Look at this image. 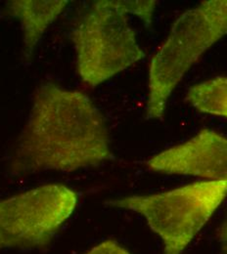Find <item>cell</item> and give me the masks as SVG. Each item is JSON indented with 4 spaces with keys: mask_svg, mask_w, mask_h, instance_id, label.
I'll list each match as a JSON object with an SVG mask.
<instances>
[{
    "mask_svg": "<svg viewBox=\"0 0 227 254\" xmlns=\"http://www.w3.org/2000/svg\"><path fill=\"white\" fill-rule=\"evenodd\" d=\"M186 101L201 113L227 118V77L219 76L192 86Z\"/></svg>",
    "mask_w": 227,
    "mask_h": 254,
    "instance_id": "ba28073f",
    "label": "cell"
},
{
    "mask_svg": "<svg viewBox=\"0 0 227 254\" xmlns=\"http://www.w3.org/2000/svg\"><path fill=\"white\" fill-rule=\"evenodd\" d=\"M125 3L130 14L138 16L147 28L150 27L157 1H125Z\"/></svg>",
    "mask_w": 227,
    "mask_h": 254,
    "instance_id": "9c48e42d",
    "label": "cell"
},
{
    "mask_svg": "<svg viewBox=\"0 0 227 254\" xmlns=\"http://www.w3.org/2000/svg\"><path fill=\"white\" fill-rule=\"evenodd\" d=\"M76 192L46 184L0 200V251H42L75 212Z\"/></svg>",
    "mask_w": 227,
    "mask_h": 254,
    "instance_id": "5b68a950",
    "label": "cell"
},
{
    "mask_svg": "<svg viewBox=\"0 0 227 254\" xmlns=\"http://www.w3.org/2000/svg\"><path fill=\"white\" fill-rule=\"evenodd\" d=\"M125 1H95L72 32L77 71L96 87L145 57L129 19Z\"/></svg>",
    "mask_w": 227,
    "mask_h": 254,
    "instance_id": "3957f363",
    "label": "cell"
},
{
    "mask_svg": "<svg viewBox=\"0 0 227 254\" xmlns=\"http://www.w3.org/2000/svg\"><path fill=\"white\" fill-rule=\"evenodd\" d=\"M113 159L106 122L89 97L42 83L11 159L14 174L73 172Z\"/></svg>",
    "mask_w": 227,
    "mask_h": 254,
    "instance_id": "6da1fadb",
    "label": "cell"
},
{
    "mask_svg": "<svg viewBox=\"0 0 227 254\" xmlns=\"http://www.w3.org/2000/svg\"><path fill=\"white\" fill-rule=\"evenodd\" d=\"M66 0H13L6 4V13L18 19L24 32V57L29 61L49 26L68 6Z\"/></svg>",
    "mask_w": 227,
    "mask_h": 254,
    "instance_id": "52a82bcc",
    "label": "cell"
},
{
    "mask_svg": "<svg viewBox=\"0 0 227 254\" xmlns=\"http://www.w3.org/2000/svg\"><path fill=\"white\" fill-rule=\"evenodd\" d=\"M84 254H131L130 252L113 240L104 241Z\"/></svg>",
    "mask_w": 227,
    "mask_h": 254,
    "instance_id": "30bf717a",
    "label": "cell"
},
{
    "mask_svg": "<svg viewBox=\"0 0 227 254\" xmlns=\"http://www.w3.org/2000/svg\"><path fill=\"white\" fill-rule=\"evenodd\" d=\"M227 196V181H201L147 195L110 199L106 204L142 215L162 241L163 254H182Z\"/></svg>",
    "mask_w": 227,
    "mask_h": 254,
    "instance_id": "277c9868",
    "label": "cell"
},
{
    "mask_svg": "<svg viewBox=\"0 0 227 254\" xmlns=\"http://www.w3.org/2000/svg\"><path fill=\"white\" fill-rule=\"evenodd\" d=\"M147 164L164 174L227 181V138L205 128L190 140L154 156Z\"/></svg>",
    "mask_w": 227,
    "mask_h": 254,
    "instance_id": "8992f818",
    "label": "cell"
},
{
    "mask_svg": "<svg viewBox=\"0 0 227 254\" xmlns=\"http://www.w3.org/2000/svg\"><path fill=\"white\" fill-rule=\"evenodd\" d=\"M217 240L220 246L221 254H227V212L217 229Z\"/></svg>",
    "mask_w": 227,
    "mask_h": 254,
    "instance_id": "8fae6325",
    "label": "cell"
},
{
    "mask_svg": "<svg viewBox=\"0 0 227 254\" xmlns=\"http://www.w3.org/2000/svg\"><path fill=\"white\" fill-rule=\"evenodd\" d=\"M227 34V0H209L184 12L153 56L146 118L161 120L168 99L198 59Z\"/></svg>",
    "mask_w": 227,
    "mask_h": 254,
    "instance_id": "7a4b0ae2",
    "label": "cell"
}]
</instances>
